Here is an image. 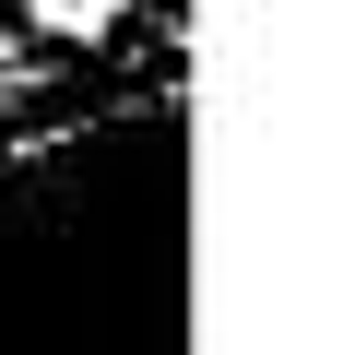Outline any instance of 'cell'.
<instances>
[{
  "mask_svg": "<svg viewBox=\"0 0 343 355\" xmlns=\"http://www.w3.org/2000/svg\"><path fill=\"white\" fill-rule=\"evenodd\" d=\"M24 24H36L48 48H95V36L130 24V0H24Z\"/></svg>",
  "mask_w": 343,
  "mask_h": 355,
  "instance_id": "cell-1",
  "label": "cell"
}]
</instances>
